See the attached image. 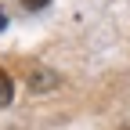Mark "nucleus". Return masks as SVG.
<instances>
[{
	"mask_svg": "<svg viewBox=\"0 0 130 130\" xmlns=\"http://www.w3.org/2000/svg\"><path fill=\"white\" fill-rule=\"evenodd\" d=\"M29 83L36 87V90H47V87L54 83V76H51V72H40V69H36V72H29Z\"/></svg>",
	"mask_w": 130,
	"mask_h": 130,
	"instance_id": "1",
	"label": "nucleus"
},
{
	"mask_svg": "<svg viewBox=\"0 0 130 130\" xmlns=\"http://www.w3.org/2000/svg\"><path fill=\"white\" fill-rule=\"evenodd\" d=\"M11 98H14V83H11L7 72H0V105H7Z\"/></svg>",
	"mask_w": 130,
	"mask_h": 130,
	"instance_id": "2",
	"label": "nucleus"
},
{
	"mask_svg": "<svg viewBox=\"0 0 130 130\" xmlns=\"http://www.w3.org/2000/svg\"><path fill=\"white\" fill-rule=\"evenodd\" d=\"M22 4H25V7H29V11H43V7H47V4H51V0H22Z\"/></svg>",
	"mask_w": 130,
	"mask_h": 130,
	"instance_id": "3",
	"label": "nucleus"
},
{
	"mask_svg": "<svg viewBox=\"0 0 130 130\" xmlns=\"http://www.w3.org/2000/svg\"><path fill=\"white\" fill-rule=\"evenodd\" d=\"M0 29H7V14H4V7H0Z\"/></svg>",
	"mask_w": 130,
	"mask_h": 130,
	"instance_id": "4",
	"label": "nucleus"
}]
</instances>
